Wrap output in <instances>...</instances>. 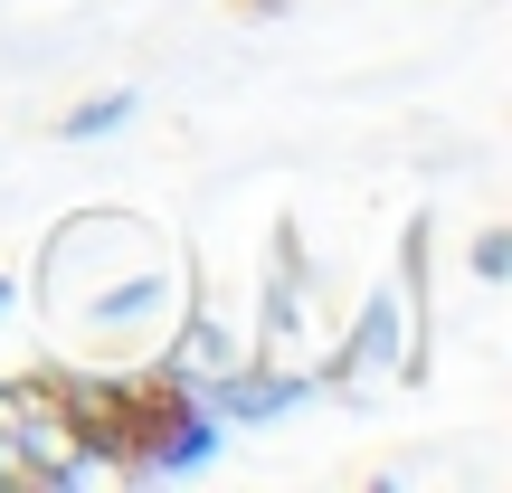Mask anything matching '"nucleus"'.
I'll use <instances>...</instances> for the list:
<instances>
[{
    "label": "nucleus",
    "instance_id": "obj_2",
    "mask_svg": "<svg viewBox=\"0 0 512 493\" xmlns=\"http://www.w3.org/2000/svg\"><path fill=\"white\" fill-rule=\"evenodd\" d=\"M389 351H399V294H370V304H361V323H351V342H342V361H332V370H389Z\"/></svg>",
    "mask_w": 512,
    "mask_h": 493
},
{
    "label": "nucleus",
    "instance_id": "obj_4",
    "mask_svg": "<svg viewBox=\"0 0 512 493\" xmlns=\"http://www.w3.org/2000/svg\"><path fill=\"white\" fill-rule=\"evenodd\" d=\"M512 266V238H503V228H484V238H475V275H503Z\"/></svg>",
    "mask_w": 512,
    "mask_h": 493
},
{
    "label": "nucleus",
    "instance_id": "obj_3",
    "mask_svg": "<svg viewBox=\"0 0 512 493\" xmlns=\"http://www.w3.org/2000/svg\"><path fill=\"white\" fill-rule=\"evenodd\" d=\"M114 124H133V95L114 86V95H86V105L67 114V143H95V133H114Z\"/></svg>",
    "mask_w": 512,
    "mask_h": 493
},
{
    "label": "nucleus",
    "instance_id": "obj_1",
    "mask_svg": "<svg viewBox=\"0 0 512 493\" xmlns=\"http://www.w3.org/2000/svg\"><path fill=\"white\" fill-rule=\"evenodd\" d=\"M313 380H275V370H209V418H275Z\"/></svg>",
    "mask_w": 512,
    "mask_h": 493
}]
</instances>
